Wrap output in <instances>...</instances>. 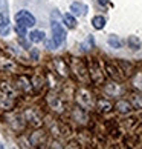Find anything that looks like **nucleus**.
<instances>
[{"mask_svg":"<svg viewBox=\"0 0 142 149\" xmlns=\"http://www.w3.org/2000/svg\"><path fill=\"white\" fill-rule=\"evenodd\" d=\"M63 22H64V25L67 26L69 29H73L75 26H76V20H75V17H73V14H64L63 15Z\"/></svg>","mask_w":142,"mask_h":149,"instance_id":"8","label":"nucleus"},{"mask_svg":"<svg viewBox=\"0 0 142 149\" xmlns=\"http://www.w3.org/2000/svg\"><path fill=\"white\" fill-rule=\"evenodd\" d=\"M35 23H37V20L29 11L21 9L15 14V25H21V26H25V28H32Z\"/></svg>","mask_w":142,"mask_h":149,"instance_id":"3","label":"nucleus"},{"mask_svg":"<svg viewBox=\"0 0 142 149\" xmlns=\"http://www.w3.org/2000/svg\"><path fill=\"white\" fill-rule=\"evenodd\" d=\"M92 26H93L95 29L101 31L106 26V17L104 15H95V17L92 19Z\"/></svg>","mask_w":142,"mask_h":149,"instance_id":"6","label":"nucleus"},{"mask_svg":"<svg viewBox=\"0 0 142 149\" xmlns=\"http://www.w3.org/2000/svg\"><path fill=\"white\" fill-rule=\"evenodd\" d=\"M108 45H110L113 49H121L122 48V40L118 36L112 34L110 37H108Z\"/></svg>","mask_w":142,"mask_h":149,"instance_id":"9","label":"nucleus"},{"mask_svg":"<svg viewBox=\"0 0 142 149\" xmlns=\"http://www.w3.org/2000/svg\"><path fill=\"white\" fill-rule=\"evenodd\" d=\"M9 31H11L9 3L8 0H0V36H8Z\"/></svg>","mask_w":142,"mask_h":149,"instance_id":"2","label":"nucleus"},{"mask_svg":"<svg viewBox=\"0 0 142 149\" xmlns=\"http://www.w3.org/2000/svg\"><path fill=\"white\" fill-rule=\"evenodd\" d=\"M19 81H21V83H23V81H26V83H28V80H26V77H21V79H20ZM21 88H23L25 91H29V89H31V88H29V86H26V85H21Z\"/></svg>","mask_w":142,"mask_h":149,"instance_id":"14","label":"nucleus"},{"mask_svg":"<svg viewBox=\"0 0 142 149\" xmlns=\"http://www.w3.org/2000/svg\"><path fill=\"white\" fill-rule=\"evenodd\" d=\"M0 149H5V146L2 145V143H0Z\"/></svg>","mask_w":142,"mask_h":149,"instance_id":"17","label":"nucleus"},{"mask_svg":"<svg viewBox=\"0 0 142 149\" xmlns=\"http://www.w3.org/2000/svg\"><path fill=\"white\" fill-rule=\"evenodd\" d=\"M51 29H52V40L46 42V46L49 49H57L66 42V29L63 28V25L58 20L52 17V23H51Z\"/></svg>","mask_w":142,"mask_h":149,"instance_id":"1","label":"nucleus"},{"mask_svg":"<svg viewBox=\"0 0 142 149\" xmlns=\"http://www.w3.org/2000/svg\"><path fill=\"white\" fill-rule=\"evenodd\" d=\"M116 108H118V111H119V112L125 114V112H128L130 109H132V104H130L127 100H119V102L116 103Z\"/></svg>","mask_w":142,"mask_h":149,"instance_id":"10","label":"nucleus"},{"mask_svg":"<svg viewBox=\"0 0 142 149\" xmlns=\"http://www.w3.org/2000/svg\"><path fill=\"white\" fill-rule=\"evenodd\" d=\"M87 11H89V6H87L86 3L73 2L72 5H70V14H73V15H80V17H83V15L87 14Z\"/></svg>","mask_w":142,"mask_h":149,"instance_id":"4","label":"nucleus"},{"mask_svg":"<svg viewBox=\"0 0 142 149\" xmlns=\"http://www.w3.org/2000/svg\"><path fill=\"white\" fill-rule=\"evenodd\" d=\"M29 40H31L32 43H40V42H43V40H45V32H43V31H38V29L31 31V32H29Z\"/></svg>","mask_w":142,"mask_h":149,"instance_id":"7","label":"nucleus"},{"mask_svg":"<svg viewBox=\"0 0 142 149\" xmlns=\"http://www.w3.org/2000/svg\"><path fill=\"white\" fill-rule=\"evenodd\" d=\"M98 2H99L101 5H107V2H108V0H98Z\"/></svg>","mask_w":142,"mask_h":149,"instance_id":"16","label":"nucleus"},{"mask_svg":"<svg viewBox=\"0 0 142 149\" xmlns=\"http://www.w3.org/2000/svg\"><path fill=\"white\" fill-rule=\"evenodd\" d=\"M128 46L133 49V51H139L141 49V40L136 36H130L128 37Z\"/></svg>","mask_w":142,"mask_h":149,"instance_id":"11","label":"nucleus"},{"mask_svg":"<svg viewBox=\"0 0 142 149\" xmlns=\"http://www.w3.org/2000/svg\"><path fill=\"white\" fill-rule=\"evenodd\" d=\"M32 57H34V58H37V57H38V52H37V49H34V51H32Z\"/></svg>","mask_w":142,"mask_h":149,"instance_id":"15","label":"nucleus"},{"mask_svg":"<svg viewBox=\"0 0 142 149\" xmlns=\"http://www.w3.org/2000/svg\"><path fill=\"white\" fill-rule=\"evenodd\" d=\"M133 85H134L136 88H139V89H142V72H141V74H138V75L134 77Z\"/></svg>","mask_w":142,"mask_h":149,"instance_id":"13","label":"nucleus"},{"mask_svg":"<svg viewBox=\"0 0 142 149\" xmlns=\"http://www.w3.org/2000/svg\"><path fill=\"white\" fill-rule=\"evenodd\" d=\"M93 45H95V38H93V36H87V38H86V42L83 43V49H90V48H93Z\"/></svg>","mask_w":142,"mask_h":149,"instance_id":"12","label":"nucleus"},{"mask_svg":"<svg viewBox=\"0 0 142 149\" xmlns=\"http://www.w3.org/2000/svg\"><path fill=\"white\" fill-rule=\"evenodd\" d=\"M78 102H80V104L83 108H92L93 106V102H92V98H90V94L87 92L86 89H81L78 92Z\"/></svg>","mask_w":142,"mask_h":149,"instance_id":"5","label":"nucleus"}]
</instances>
